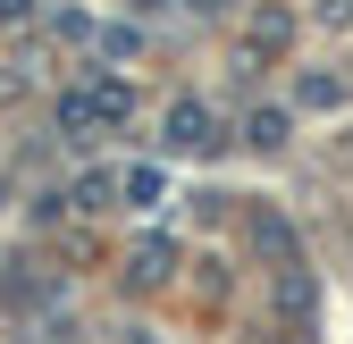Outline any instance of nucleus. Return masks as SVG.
<instances>
[{"label":"nucleus","mask_w":353,"mask_h":344,"mask_svg":"<svg viewBox=\"0 0 353 344\" xmlns=\"http://www.w3.org/2000/svg\"><path fill=\"white\" fill-rule=\"evenodd\" d=\"M17 17H34V0H0V25H17Z\"/></svg>","instance_id":"obj_7"},{"label":"nucleus","mask_w":353,"mask_h":344,"mask_svg":"<svg viewBox=\"0 0 353 344\" xmlns=\"http://www.w3.org/2000/svg\"><path fill=\"white\" fill-rule=\"evenodd\" d=\"M118 118H126V84H110V76H101V84H76V93L59 101V126H68L76 143L101 135V126H118Z\"/></svg>","instance_id":"obj_1"},{"label":"nucleus","mask_w":353,"mask_h":344,"mask_svg":"<svg viewBox=\"0 0 353 344\" xmlns=\"http://www.w3.org/2000/svg\"><path fill=\"white\" fill-rule=\"evenodd\" d=\"M328 25H353V0H328V9H320Z\"/></svg>","instance_id":"obj_8"},{"label":"nucleus","mask_w":353,"mask_h":344,"mask_svg":"<svg viewBox=\"0 0 353 344\" xmlns=\"http://www.w3.org/2000/svg\"><path fill=\"white\" fill-rule=\"evenodd\" d=\"M185 9H210V17H219V9H228V0H185Z\"/></svg>","instance_id":"obj_9"},{"label":"nucleus","mask_w":353,"mask_h":344,"mask_svg":"<svg viewBox=\"0 0 353 344\" xmlns=\"http://www.w3.org/2000/svg\"><path fill=\"white\" fill-rule=\"evenodd\" d=\"M110 193H118V177H101V168H93V177H76V202H84V210H101Z\"/></svg>","instance_id":"obj_6"},{"label":"nucleus","mask_w":353,"mask_h":344,"mask_svg":"<svg viewBox=\"0 0 353 344\" xmlns=\"http://www.w3.org/2000/svg\"><path fill=\"white\" fill-rule=\"evenodd\" d=\"M135 286H152V277H168V235H152L143 252H135V269H126Z\"/></svg>","instance_id":"obj_5"},{"label":"nucleus","mask_w":353,"mask_h":344,"mask_svg":"<svg viewBox=\"0 0 353 344\" xmlns=\"http://www.w3.org/2000/svg\"><path fill=\"white\" fill-rule=\"evenodd\" d=\"M118 193L135 202V210H152V202L168 193V177H160V168H126V177H118Z\"/></svg>","instance_id":"obj_4"},{"label":"nucleus","mask_w":353,"mask_h":344,"mask_svg":"<svg viewBox=\"0 0 353 344\" xmlns=\"http://www.w3.org/2000/svg\"><path fill=\"white\" fill-rule=\"evenodd\" d=\"M160 143H168V151H202V143H219V118H210L202 101H176V109L160 118Z\"/></svg>","instance_id":"obj_2"},{"label":"nucleus","mask_w":353,"mask_h":344,"mask_svg":"<svg viewBox=\"0 0 353 344\" xmlns=\"http://www.w3.org/2000/svg\"><path fill=\"white\" fill-rule=\"evenodd\" d=\"M244 143H252V151H278V143H286V109H252V118H244Z\"/></svg>","instance_id":"obj_3"}]
</instances>
